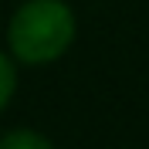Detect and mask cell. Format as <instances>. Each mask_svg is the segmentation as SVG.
<instances>
[{
	"instance_id": "1",
	"label": "cell",
	"mask_w": 149,
	"mask_h": 149,
	"mask_svg": "<svg viewBox=\"0 0 149 149\" xmlns=\"http://www.w3.org/2000/svg\"><path fill=\"white\" fill-rule=\"evenodd\" d=\"M7 41L24 65L58 61L74 41V14L61 0H27L10 17Z\"/></svg>"
},
{
	"instance_id": "2",
	"label": "cell",
	"mask_w": 149,
	"mask_h": 149,
	"mask_svg": "<svg viewBox=\"0 0 149 149\" xmlns=\"http://www.w3.org/2000/svg\"><path fill=\"white\" fill-rule=\"evenodd\" d=\"M0 149H54V146L34 129H14L7 136H0Z\"/></svg>"
},
{
	"instance_id": "3",
	"label": "cell",
	"mask_w": 149,
	"mask_h": 149,
	"mask_svg": "<svg viewBox=\"0 0 149 149\" xmlns=\"http://www.w3.org/2000/svg\"><path fill=\"white\" fill-rule=\"evenodd\" d=\"M14 88H17V74H14V65H10V58L0 51V112H3V105L10 102Z\"/></svg>"
}]
</instances>
